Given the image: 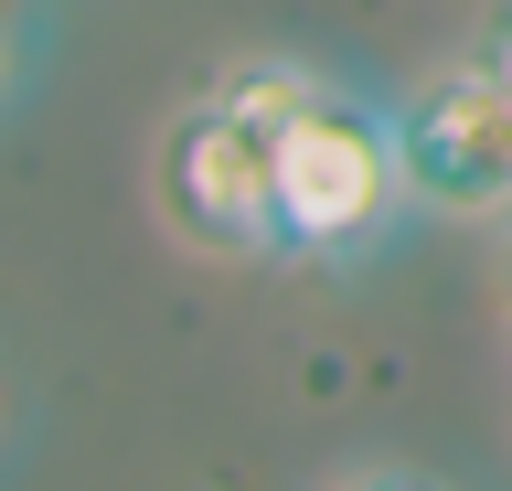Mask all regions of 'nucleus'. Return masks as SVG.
<instances>
[{"instance_id":"1","label":"nucleus","mask_w":512,"mask_h":491,"mask_svg":"<svg viewBox=\"0 0 512 491\" xmlns=\"http://www.w3.org/2000/svg\"><path fill=\"white\" fill-rule=\"evenodd\" d=\"M416 214L406 150H395V97L320 86L278 118V267H363L384 235Z\"/></svg>"},{"instance_id":"2","label":"nucleus","mask_w":512,"mask_h":491,"mask_svg":"<svg viewBox=\"0 0 512 491\" xmlns=\"http://www.w3.org/2000/svg\"><path fill=\"white\" fill-rule=\"evenodd\" d=\"M150 214L182 257L267 267L278 257V118H256L235 86H192L150 129Z\"/></svg>"},{"instance_id":"3","label":"nucleus","mask_w":512,"mask_h":491,"mask_svg":"<svg viewBox=\"0 0 512 491\" xmlns=\"http://www.w3.org/2000/svg\"><path fill=\"white\" fill-rule=\"evenodd\" d=\"M395 150L427 225H502L512 214V75L491 54H448L395 86Z\"/></svg>"},{"instance_id":"4","label":"nucleus","mask_w":512,"mask_h":491,"mask_svg":"<svg viewBox=\"0 0 512 491\" xmlns=\"http://www.w3.org/2000/svg\"><path fill=\"white\" fill-rule=\"evenodd\" d=\"M214 86H235L256 118H288V107H299V97H320L331 75H320L310 54H224V65H214Z\"/></svg>"},{"instance_id":"5","label":"nucleus","mask_w":512,"mask_h":491,"mask_svg":"<svg viewBox=\"0 0 512 491\" xmlns=\"http://www.w3.org/2000/svg\"><path fill=\"white\" fill-rule=\"evenodd\" d=\"M470 54H491V65L512 75V0H480V33H470Z\"/></svg>"},{"instance_id":"6","label":"nucleus","mask_w":512,"mask_h":491,"mask_svg":"<svg viewBox=\"0 0 512 491\" xmlns=\"http://www.w3.org/2000/svg\"><path fill=\"white\" fill-rule=\"evenodd\" d=\"M491 310H502V331H512V214L491 225Z\"/></svg>"}]
</instances>
